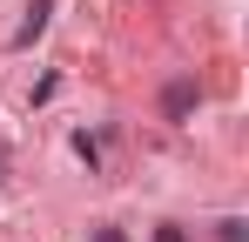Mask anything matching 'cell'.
Returning a JSON list of instances; mask_svg holds the SVG:
<instances>
[{"instance_id":"1","label":"cell","mask_w":249,"mask_h":242,"mask_svg":"<svg viewBox=\"0 0 249 242\" xmlns=\"http://www.w3.org/2000/svg\"><path fill=\"white\" fill-rule=\"evenodd\" d=\"M189 101H196V87H189V81H175V87H168V115H189Z\"/></svg>"},{"instance_id":"2","label":"cell","mask_w":249,"mask_h":242,"mask_svg":"<svg viewBox=\"0 0 249 242\" xmlns=\"http://www.w3.org/2000/svg\"><path fill=\"white\" fill-rule=\"evenodd\" d=\"M155 242H182V229H162V236H155Z\"/></svg>"}]
</instances>
